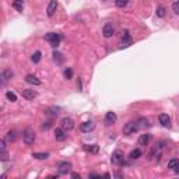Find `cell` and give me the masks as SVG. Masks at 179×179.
Wrapping results in <instances>:
<instances>
[{"instance_id":"cell-12","label":"cell","mask_w":179,"mask_h":179,"mask_svg":"<svg viewBox=\"0 0 179 179\" xmlns=\"http://www.w3.org/2000/svg\"><path fill=\"white\" fill-rule=\"evenodd\" d=\"M55 139L58 140V141H63V140H66V130H64L62 126L55 130Z\"/></svg>"},{"instance_id":"cell-35","label":"cell","mask_w":179,"mask_h":179,"mask_svg":"<svg viewBox=\"0 0 179 179\" xmlns=\"http://www.w3.org/2000/svg\"><path fill=\"white\" fill-rule=\"evenodd\" d=\"M0 151H6V140H0Z\"/></svg>"},{"instance_id":"cell-9","label":"cell","mask_w":179,"mask_h":179,"mask_svg":"<svg viewBox=\"0 0 179 179\" xmlns=\"http://www.w3.org/2000/svg\"><path fill=\"white\" fill-rule=\"evenodd\" d=\"M58 171H59V174L60 175H66L67 172H70V169H71V164L70 162H67V161H64V162H60L58 165Z\"/></svg>"},{"instance_id":"cell-20","label":"cell","mask_w":179,"mask_h":179,"mask_svg":"<svg viewBox=\"0 0 179 179\" xmlns=\"http://www.w3.org/2000/svg\"><path fill=\"white\" fill-rule=\"evenodd\" d=\"M137 123H139V127H140V129H146V127H150V126H151L150 120H148L147 118H140L139 120H137Z\"/></svg>"},{"instance_id":"cell-38","label":"cell","mask_w":179,"mask_h":179,"mask_svg":"<svg viewBox=\"0 0 179 179\" xmlns=\"http://www.w3.org/2000/svg\"><path fill=\"white\" fill-rule=\"evenodd\" d=\"M174 171H175V172H176V174H179V165H178V166H176V168H175V169H174Z\"/></svg>"},{"instance_id":"cell-19","label":"cell","mask_w":179,"mask_h":179,"mask_svg":"<svg viewBox=\"0 0 179 179\" xmlns=\"http://www.w3.org/2000/svg\"><path fill=\"white\" fill-rule=\"evenodd\" d=\"M59 112H60V108H58V106H50V108L45 109V113L49 116H58Z\"/></svg>"},{"instance_id":"cell-27","label":"cell","mask_w":179,"mask_h":179,"mask_svg":"<svg viewBox=\"0 0 179 179\" xmlns=\"http://www.w3.org/2000/svg\"><path fill=\"white\" fill-rule=\"evenodd\" d=\"M32 157L37 158V160H46V158L49 157V154L48 153H34L32 154Z\"/></svg>"},{"instance_id":"cell-23","label":"cell","mask_w":179,"mask_h":179,"mask_svg":"<svg viewBox=\"0 0 179 179\" xmlns=\"http://www.w3.org/2000/svg\"><path fill=\"white\" fill-rule=\"evenodd\" d=\"M141 150H140V148H134V150L132 151V153H130V158H132V160H139L140 157H141Z\"/></svg>"},{"instance_id":"cell-1","label":"cell","mask_w":179,"mask_h":179,"mask_svg":"<svg viewBox=\"0 0 179 179\" xmlns=\"http://www.w3.org/2000/svg\"><path fill=\"white\" fill-rule=\"evenodd\" d=\"M23 141L25 143V146H31L35 141V132L31 127H27L23 133Z\"/></svg>"},{"instance_id":"cell-32","label":"cell","mask_w":179,"mask_h":179,"mask_svg":"<svg viewBox=\"0 0 179 179\" xmlns=\"http://www.w3.org/2000/svg\"><path fill=\"white\" fill-rule=\"evenodd\" d=\"M156 13H157L158 17H164V16H165V7H162V6H158Z\"/></svg>"},{"instance_id":"cell-28","label":"cell","mask_w":179,"mask_h":179,"mask_svg":"<svg viewBox=\"0 0 179 179\" xmlns=\"http://www.w3.org/2000/svg\"><path fill=\"white\" fill-rule=\"evenodd\" d=\"M127 3H129V0H115V4H116V7H119V8H123V7H126V6H127Z\"/></svg>"},{"instance_id":"cell-15","label":"cell","mask_w":179,"mask_h":179,"mask_svg":"<svg viewBox=\"0 0 179 179\" xmlns=\"http://www.w3.org/2000/svg\"><path fill=\"white\" fill-rule=\"evenodd\" d=\"M25 81L29 83V84H32V85H41V80L37 79L34 74H27V76H25Z\"/></svg>"},{"instance_id":"cell-6","label":"cell","mask_w":179,"mask_h":179,"mask_svg":"<svg viewBox=\"0 0 179 179\" xmlns=\"http://www.w3.org/2000/svg\"><path fill=\"white\" fill-rule=\"evenodd\" d=\"M60 126L63 127L66 132H69V130H71L74 127V120L71 118H67V116H64L63 119L60 120Z\"/></svg>"},{"instance_id":"cell-13","label":"cell","mask_w":179,"mask_h":179,"mask_svg":"<svg viewBox=\"0 0 179 179\" xmlns=\"http://www.w3.org/2000/svg\"><path fill=\"white\" fill-rule=\"evenodd\" d=\"M56 8H58V2H56V0H50L49 4H48V8H46V14L49 17H52L53 14H55Z\"/></svg>"},{"instance_id":"cell-5","label":"cell","mask_w":179,"mask_h":179,"mask_svg":"<svg viewBox=\"0 0 179 179\" xmlns=\"http://www.w3.org/2000/svg\"><path fill=\"white\" fill-rule=\"evenodd\" d=\"M139 129L140 127H139V123H137V122H129V123H126L123 126V133L125 134H133Z\"/></svg>"},{"instance_id":"cell-17","label":"cell","mask_w":179,"mask_h":179,"mask_svg":"<svg viewBox=\"0 0 179 179\" xmlns=\"http://www.w3.org/2000/svg\"><path fill=\"white\" fill-rule=\"evenodd\" d=\"M150 140H151V134H148V133L141 134V136L139 137V144L140 146H148Z\"/></svg>"},{"instance_id":"cell-10","label":"cell","mask_w":179,"mask_h":179,"mask_svg":"<svg viewBox=\"0 0 179 179\" xmlns=\"http://www.w3.org/2000/svg\"><path fill=\"white\" fill-rule=\"evenodd\" d=\"M113 32H115V29H113V25H112L111 23H106L105 25H104V28H102L104 37H105V38H111L112 35H113Z\"/></svg>"},{"instance_id":"cell-18","label":"cell","mask_w":179,"mask_h":179,"mask_svg":"<svg viewBox=\"0 0 179 179\" xmlns=\"http://www.w3.org/2000/svg\"><path fill=\"white\" fill-rule=\"evenodd\" d=\"M94 127H95V125H94V122H91V120L84 122V123L81 125V130H83V132H92Z\"/></svg>"},{"instance_id":"cell-21","label":"cell","mask_w":179,"mask_h":179,"mask_svg":"<svg viewBox=\"0 0 179 179\" xmlns=\"http://www.w3.org/2000/svg\"><path fill=\"white\" fill-rule=\"evenodd\" d=\"M16 139H17L16 130H10V132H7V134H6V140L7 141H16Z\"/></svg>"},{"instance_id":"cell-16","label":"cell","mask_w":179,"mask_h":179,"mask_svg":"<svg viewBox=\"0 0 179 179\" xmlns=\"http://www.w3.org/2000/svg\"><path fill=\"white\" fill-rule=\"evenodd\" d=\"M118 120V116H116L115 112H108L105 115V123L106 125H111V123H115Z\"/></svg>"},{"instance_id":"cell-8","label":"cell","mask_w":179,"mask_h":179,"mask_svg":"<svg viewBox=\"0 0 179 179\" xmlns=\"http://www.w3.org/2000/svg\"><path fill=\"white\" fill-rule=\"evenodd\" d=\"M14 77V71L10 70V69H6V70H3L2 73V85H4L8 81V80H11Z\"/></svg>"},{"instance_id":"cell-14","label":"cell","mask_w":179,"mask_h":179,"mask_svg":"<svg viewBox=\"0 0 179 179\" xmlns=\"http://www.w3.org/2000/svg\"><path fill=\"white\" fill-rule=\"evenodd\" d=\"M21 95L25 100H28V101H32L34 98H37V91H34V90H23V92H21Z\"/></svg>"},{"instance_id":"cell-29","label":"cell","mask_w":179,"mask_h":179,"mask_svg":"<svg viewBox=\"0 0 179 179\" xmlns=\"http://www.w3.org/2000/svg\"><path fill=\"white\" fill-rule=\"evenodd\" d=\"M53 60H55L56 63H62V62H63V56H62V53L53 52Z\"/></svg>"},{"instance_id":"cell-36","label":"cell","mask_w":179,"mask_h":179,"mask_svg":"<svg viewBox=\"0 0 179 179\" xmlns=\"http://www.w3.org/2000/svg\"><path fill=\"white\" fill-rule=\"evenodd\" d=\"M50 127V122H45V123L42 125V129H45V130H48Z\"/></svg>"},{"instance_id":"cell-26","label":"cell","mask_w":179,"mask_h":179,"mask_svg":"<svg viewBox=\"0 0 179 179\" xmlns=\"http://www.w3.org/2000/svg\"><path fill=\"white\" fill-rule=\"evenodd\" d=\"M6 98H7L10 102H16V101H17V95L14 94L13 91H7V92H6Z\"/></svg>"},{"instance_id":"cell-3","label":"cell","mask_w":179,"mask_h":179,"mask_svg":"<svg viewBox=\"0 0 179 179\" xmlns=\"http://www.w3.org/2000/svg\"><path fill=\"white\" fill-rule=\"evenodd\" d=\"M45 39L48 41L50 45H52L53 48H56V46H59V43H60V35L59 34H55V32H49V34H46L45 35Z\"/></svg>"},{"instance_id":"cell-31","label":"cell","mask_w":179,"mask_h":179,"mask_svg":"<svg viewBox=\"0 0 179 179\" xmlns=\"http://www.w3.org/2000/svg\"><path fill=\"white\" fill-rule=\"evenodd\" d=\"M63 74H64V77H66L67 80H71V79H73V69H71V67H67L66 70H64Z\"/></svg>"},{"instance_id":"cell-22","label":"cell","mask_w":179,"mask_h":179,"mask_svg":"<svg viewBox=\"0 0 179 179\" xmlns=\"http://www.w3.org/2000/svg\"><path fill=\"white\" fill-rule=\"evenodd\" d=\"M84 150L88 151V153H91V154H97V153H98V146H97V144L84 146Z\"/></svg>"},{"instance_id":"cell-34","label":"cell","mask_w":179,"mask_h":179,"mask_svg":"<svg viewBox=\"0 0 179 179\" xmlns=\"http://www.w3.org/2000/svg\"><path fill=\"white\" fill-rule=\"evenodd\" d=\"M0 160H2V161H7L8 160L7 151H0Z\"/></svg>"},{"instance_id":"cell-7","label":"cell","mask_w":179,"mask_h":179,"mask_svg":"<svg viewBox=\"0 0 179 179\" xmlns=\"http://www.w3.org/2000/svg\"><path fill=\"white\" fill-rule=\"evenodd\" d=\"M133 43V38L130 37V34L129 32H125L123 34V37H122V41H120V48L123 49V48H129L130 45Z\"/></svg>"},{"instance_id":"cell-37","label":"cell","mask_w":179,"mask_h":179,"mask_svg":"<svg viewBox=\"0 0 179 179\" xmlns=\"http://www.w3.org/2000/svg\"><path fill=\"white\" fill-rule=\"evenodd\" d=\"M71 178H80V175H79V174H76V172H74V174H71Z\"/></svg>"},{"instance_id":"cell-11","label":"cell","mask_w":179,"mask_h":179,"mask_svg":"<svg viewBox=\"0 0 179 179\" xmlns=\"http://www.w3.org/2000/svg\"><path fill=\"white\" fill-rule=\"evenodd\" d=\"M158 120H160V123L164 127H171V118H169L166 113H161V115L158 116Z\"/></svg>"},{"instance_id":"cell-4","label":"cell","mask_w":179,"mask_h":179,"mask_svg":"<svg viewBox=\"0 0 179 179\" xmlns=\"http://www.w3.org/2000/svg\"><path fill=\"white\" fill-rule=\"evenodd\" d=\"M123 160H125V154L122 150H115L112 153V157H111L112 164H115V165H122Z\"/></svg>"},{"instance_id":"cell-30","label":"cell","mask_w":179,"mask_h":179,"mask_svg":"<svg viewBox=\"0 0 179 179\" xmlns=\"http://www.w3.org/2000/svg\"><path fill=\"white\" fill-rule=\"evenodd\" d=\"M178 165H179V160H176V158H174V160H171L168 162V168L169 169H175Z\"/></svg>"},{"instance_id":"cell-2","label":"cell","mask_w":179,"mask_h":179,"mask_svg":"<svg viewBox=\"0 0 179 179\" xmlns=\"http://www.w3.org/2000/svg\"><path fill=\"white\" fill-rule=\"evenodd\" d=\"M162 150H164V141H160L158 144L156 146V147L151 150V153H150V160L153 161V160H160L161 156H162Z\"/></svg>"},{"instance_id":"cell-25","label":"cell","mask_w":179,"mask_h":179,"mask_svg":"<svg viewBox=\"0 0 179 179\" xmlns=\"http://www.w3.org/2000/svg\"><path fill=\"white\" fill-rule=\"evenodd\" d=\"M41 58H42V53L39 52V50H37V52L32 55V58H31V60L34 62V63H39L41 62Z\"/></svg>"},{"instance_id":"cell-24","label":"cell","mask_w":179,"mask_h":179,"mask_svg":"<svg viewBox=\"0 0 179 179\" xmlns=\"http://www.w3.org/2000/svg\"><path fill=\"white\" fill-rule=\"evenodd\" d=\"M13 7L16 8L17 11H23V8H24V3H23V0H14Z\"/></svg>"},{"instance_id":"cell-33","label":"cell","mask_w":179,"mask_h":179,"mask_svg":"<svg viewBox=\"0 0 179 179\" xmlns=\"http://www.w3.org/2000/svg\"><path fill=\"white\" fill-rule=\"evenodd\" d=\"M172 10L175 11V14H178L179 16V0H176V2L172 4Z\"/></svg>"}]
</instances>
